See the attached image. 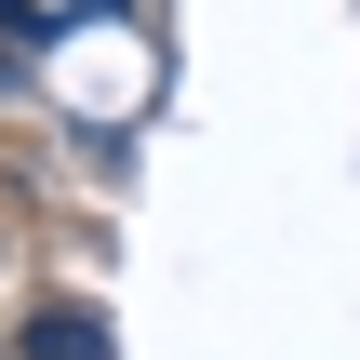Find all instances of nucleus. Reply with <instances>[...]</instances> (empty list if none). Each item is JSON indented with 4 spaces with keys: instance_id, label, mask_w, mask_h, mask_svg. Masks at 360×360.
<instances>
[{
    "instance_id": "obj_1",
    "label": "nucleus",
    "mask_w": 360,
    "mask_h": 360,
    "mask_svg": "<svg viewBox=\"0 0 360 360\" xmlns=\"http://www.w3.org/2000/svg\"><path fill=\"white\" fill-rule=\"evenodd\" d=\"M27 360H120V347H107L94 307H40V321H27Z\"/></svg>"
},
{
    "instance_id": "obj_2",
    "label": "nucleus",
    "mask_w": 360,
    "mask_h": 360,
    "mask_svg": "<svg viewBox=\"0 0 360 360\" xmlns=\"http://www.w3.org/2000/svg\"><path fill=\"white\" fill-rule=\"evenodd\" d=\"M67 13H120V0H67Z\"/></svg>"
}]
</instances>
